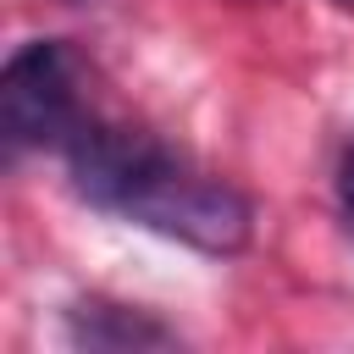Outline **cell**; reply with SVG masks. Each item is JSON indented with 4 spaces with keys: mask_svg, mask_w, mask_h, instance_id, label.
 <instances>
[{
    "mask_svg": "<svg viewBox=\"0 0 354 354\" xmlns=\"http://www.w3.org/2000/svg\"><path fill=\"white\" fill-rule=\"evenodd\" d=\"M61 155H66L77 199H88L94 210L127 216L199 254H238L249 243V227H254L249 199L232 183L188 166L183 155H171L160 138L138 127L88 116L83 133Z\"/></svg>",
    "mask_w": 354,
    "mask_h": 354,
    "instance_id": "1",
    "label": "cell"
},
{
    "mask_svg": "<svg viewBox=\"0 0 354 354\" xmlns=\"http://www.w3.org/2000/svg\"><path fill=\"white\" fill-rule=\"evenodd\" d=\"M0 116L17 149H66L88 111L77 94V61L61 39H28L0 72Z\"/></svg>",
    "mask_w": 354,
    "mask_h": 354,
    "instance_id": "2",
    "label": "cell"
},
{
    "mask_svg": "<svg viewBox=\"0 0 354 354\" xmlns=\"http://www.w3.org/2000/svg\"><path fill=\"white\" fill-rule=\"evenodd\" d=\"M337 205H343V221H348V232H354V144H348L343 160H337Z\"/></svg>",
    "mask_w": 354,
    "mask_h": 354,
    "instance_id": "4",
    "label": "cell"
},
{
    "mask_svg": "<svg viewBox=\"0 0 354 354\" xmlns=\"http://www.w3.org/2000/svg\"><path fill=\"white\" fill-rule=\"evenodd\" d=\"M66 337L77 348H171L177 332L160 326L144 310L127 304H105V299H83L66 310Z\"/></svg>",
    "mask_w": 354,
    "mask_h": 354,
    "instance_id": "3",
    "label": "cell"
},
{
    "mask_svg": "<svg viewBox=\"0 0 354 354\" xmlns=\"http://www.w3.org/2000/svg\"><path fill=\"white\" fill-rule=\"evenodd\" d=\"M332 6H343V11H354V0H332Z\"/></svg>",
    "mask_w": 354,
    "mask_h": 354,
    "instance_id": "5",
    "label": "cell"
}]
</instances>
